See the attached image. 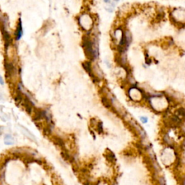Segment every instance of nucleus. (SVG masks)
<instances>
[{
  "instance_id": "nucleus-1",
  "label": "nucleus",
  "mask_w": 185,
  "mask_h": 185,
  "mask_svg": "<svg viewBox=\"0 0 185 185\" xmlns=\"http://www.w3.org/2000/svg\"><path fill=\"white\" fill-rule=\"evenodd\" d=\"M83 49L87 58L93 60L98 56V49L92 41L88 37H85L83 40Z\"/></svg>"
},
{
  "instance_id": "nucleus-2",
  "label": "nucleus",
  "mask_w": 185,
  "mask_h": 185,
  "mask_svg": "<svg viewBox=\"0 0 185 185\" xmlns=\"http://www.w3.org/2000/svg\"><path fill=\"white\" fill-rule=\"evenodd\" d=\"M79 23L84 30L88 31L93 28V21L91 17L88 14L82 15L79 18Z\"/></svg>"
},
{
  "instance_id": "nucleus-3",
  "label": "nucleus",
  "mask_w": 185,
  "mask_h": 185,
  "mask_svg": "<svg viewBox=\"0 0 185 185\" xmlns=\"http://www.w3.org/2000/svg\"><path fill=\"white\" fill-rule=\"evenodd\" d=\"M129 97L133 100H140L143 95L141 91L135 88H132L131 89H129Z\"/></svg>"
},
{
  "instance_id": "nucleus-4",
  "label": "nucleus",
  "mask_w": 185,
  "mask_h": 185,
  "mask_svg": "<svg viewBox=\"0 0 185 185\" xmlns=\"http://www.w3.org/2000/svg\"><path fill=\"white\" fill-rule=\"evenodd\" d=\"M20 131L22 132V133L27 138L29 139L30 140L33 141V142L36 143V138L31 133V132L29 131L28 129H26V127H24L23 126H20Z\"/></svg>"
},
{
  "instance_id": "nucleus-5",
  "label": "nucleus",
  "mask_w": 185,
  "mask_h": 185,
  "mask_svg": "<svg viewBox=\"0 0 185 185\" xmlns=\"http://www.w3.org/2000/svg\"><path fill=\"white\" fill-rule=\"evenodd\" d=\"M4 143L7 145H12L15 143V139L11 134H6L4 138Z\"/></svg>"
},
{
  "instance_id": "nucleus-6",
  "label": "nucleus",
  "mask_w": 185,
  "mask_h": 185,
  "mask_svg": "<svg viewBox=\"0 0 185 185\" xmlns=\"http://www.w3.org/2000/svg\"><path fill=\"white\" fill-rule=\"evenodd\" d=\"M22 35V25H21V22L19 21L17 27V29H16L15 31V38L16 40H19L21 38V36Z\"/></svg>"
},
{
  "instance_id": "nucleus-7",
  "label": "nucleus",
  "mask_w": 185,
  "mask_h": 185,
  "mask_svg": "<svg viewBox=\"0 0 185 185\" xmlns=\"http://www.w3.org/2000/svg\"><path fill=\"white\" fill-rule=\"evenodd\" d=\"M83 67H84V69L86 70V72H88L89 75H90V77H94V75H93V69H92V67H91L90 62H88V61H86V62L83 63Z\"/></svg>"
},
{
  "instance_id": "nucleus-8",
  "label": "nucleus",
  "mask_w": 185,
  "mask_h": 185,
  "mask_svg": "<svg viewBox=\"0 0 185 185\" xmlns=\"http://www.w3.org/2000/svg\"><path fill=\"white\" fill-rule=\"evenodd\" d=\"M102 103H103V104H104V106L106 107V108H110V107L111 106V101H110V100H109L108 98L103 97L102 98Z\"/></svg>"
},
{
  "instance_id": "nucleus-9",
  "label": "nucleus",
  "mask_w": 185,
  "mask_h": 185,
  "mask_svg": "<svg viewBox=\"0 0 185 185\" xmlns=\"http://www.w3.org/2000/svg\"><path fill=\"white\" fill-rule=\"evenodd\" d=\"M140 120H141V122H142L143 123H144V124H145V123H147L148 121V118L146 117V116H141Z\"/></svg>"
},
{
  "instance_id": "nucleus-10",
  "label": "nucleus",
  "mask_w": 185,
  "mask_h": 185,
  "mask_svg": "<svg viewBox=\"0 0 185 185\" xmlns=\"http://www.w3.org/2000/svg\"><path fill=\"white\" fill-rule=\"evenodd\" d=\"M5 100V99H4V95L0 94V100H1V101H3V100Z\"/></svg>"
},
{
  "instance_id": "nucleus-11",
  "label": "nucleus",
  "mask_w": 185,
  "mask_h": 185,
  "mask_svg": "<svg viewBox=\"0 0 185 185\" xmlns=\"http://www.w3.org/2000/svg\"><path fill=\"white\" fill-rule=\"evenodd\" d=\"M104 2L106 4H111V0H104Z\"/></svg>"
},
{
  "instance_id": "nucleus-12",
  "label": "nucleus",
  "mask_w": 185,
  "mask_h": 185,
  "mask_svg": "<svg viewBox=\"0 0 185 185\" xmlns=\"http://www.w3.org/2000/svg\"><path fill=\"white\" fill-rule=\"evenodd\" d=\"M3 84H4L3 79H2V77L0 76V85H3Z\"/></svg>"
}]
</instances>
